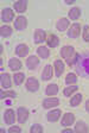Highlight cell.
Wrapping results in <instances>:
<instances>
[{"mask_svg":"<svg viewBox=\"0 0 89 133\" xmlns=\"http://www.w3.org/2000/svg\"><path fill=\"white\" fill-rule=\"evenodd\" d=\"M61 114H62L61 109H53V111L49 112L46 114V119H47V121H50V122H56V121H58Z\"/></svg>","mask_w":89,"mask_h":133,"instance_id":"14","label":"cell"},{"mask_svg":"<svg viewBox=\"0 0 89 133\" xmlns=\"http://www.w3.org/2000/svg\"><path fill=\"white\" fill-rule=\"evenodd\" d=\"M9 132L10 133H20L22 130H20L19 126H12V127L9 128Z\"/></svg>","mask_w":89,"mask_h":133,"instance_id":"34","label":"cell"},{"mask_svg":"<svg viewBox=\"0 0 89 133\" xmlns=\"http://www.w3.org/2000/svg\"><path fill=\"white\" fill-rule=\"evenodd\" d=\"M74 122H75V115L72 113H65L63 115V118H62L61 125L63 127H70Z\"/></svg>","mask_w":89,"mask_h":133,"instance_id":"3","label":"cell"},{"mask_svg":"<svg viewBox=\"0 0 89 133\" xmlns=\"http://www.w3.org/2000/svg\"><path fill=\"white\" fill-rule=\"evenodd\" d=\"M46 43L49 48H56L59 44V38L56 36L55 33H49V36L46 37Z\"/></svg>","mask_w":89,"mask_h":133,"instance_id":"13","label":"cell"},{"mask_svg":"<svg viewBox=\"0 0 89 133\" xmlns=\"http://www.w3.org/2000/svg\"><path fill=\"white\" fill-rule=\"evenodd\" d=\"M0 35H1V37L3 38H6V37H10L12 35V29L10 28V26H1V29H0Z\"/></svg>","mask_w":89,"mask_h":133,"instance_id":"28","label":"cell"},{"mask_svg":"<svg viewBox=\"0 0 89 133\" xmlns=\"http://www.w3.org/2000/svg\"><path fill=\"white\" fill-rule=\"evenodd\" d=\"M82 94L81 93H78V94L74 95V96L70 99V106H72V107H76V106L80 105V102L82 101Z\"/></svg>","mask_w":89,"mask_h":133,"instance_id":"26","label":"cell"},{"mask_svg":"<svg viewBox=\"0 0 89 133\" xmlns=\"http://www.w3.org/2000/svg\"><path fill=\"white\" fill-rule=\"evenodd\" d=\"M13 80L17 86H20V84L24 82V80H25V74H24V72H17V74L13 76Z\"/></svg>","mask_w":89,"mask_h":133,"instance_id":"27","label":"cell"},{"mask_svg":"<svg viewBox=\"0 0 89 133\" xmlns=\"http://www.w3.org/2000/svg\"><path fill=\"white\" fill-rule=\"evenodd\" d=\"M67 4H68V5H71V4H74V0H70V1H69V0H68V1H67Z\"/></svg>","mask_w":89,"mask_h":133,"instance_id":"37","label":"cell"},{"mask_svg":"<svg viewBox=\"0 0 89 133\" xmlns=\"http://www.w3.org/2000/svg\"><path fill=\"white\" fill-rule=\"evenodd\" d=\"M53 68H55L56 77H59L64 71V63L61 61V59H56L55 63H53Z\"/></svg>","mask_w":89,"mask_h":133,"instance_id":"17","label":"cell"},{"mask_svg":"<svg viewBox=\"0 0 89 133\" xmlns=\"http://www.w3.org/2000/svg\"><path fill=\"white\" fill-rule=\"evenodd\" d=\"M77 89H78L77 86H68L67 88L63 90V94L65 95V96H70V95H72V93H75Z\"/></svg>","mask_w":89,"mask_h":133,"instance_id":"30","label":"cell"},{"mask_svg":"<svg viewBox=\"0 0 89 133\" xmlns=\"http://www.w3.org/2000/svg\"><path fill=\"white\" fill-rule=\"evenodd\" d=\"M75 66L77 72L82 74L83 76H89V52L88 54H77L75 59Z\"/></svg>","mask_w":89,"mask_h":133,"instance_id":"1","label":"cell"},{"mask_svg":"<svg viewBox=\"0 0 89 133\" xmlns=\"http://www.w3.org/2000/svg\"><path fill=\"white\" fill-rule=\"evenodd\" d=\"M76 82H77V76L74 72H69L65 77V83L67 84H75Z\"/></svg>","mask_w":89,"mask_h":133,"instance_id":"29","label":"cell"},{"mask_svg":"<svg viewBox=\"0 0 89 133\" xmlns=\"http://www.w3.org/2000/svg\"><path fill=\"white\" fill-rule=\"evenodd\" d=\"M75 132H78V133H87L89 132V127L84 124L83 121H78L77 124L75 125Z\"/></svg>","mask_w":89,"mask_h":133,"instance_id":"23","label":"cell"},{"mask_svg":"<svg viewBox=\"0 0 89 133\" xmlns=\"http://www.w3.org/2000/svg\"><path fill=\"white\" fill-rule=\"evenodd\" d=\"M52 72H53V68L51 64H46L42 72V80L43 81H47L52 77Z\"/></svg>","mask_w":89,"mask_h":133,"instance_id":"15","label":"cell"},{"mask_svg":"<svg viewBox=\"0 0 89 133\" xmlns=\"http://www.w3.org/2000/svg\"><path fill=\"white\" fill-rule=\"evenodd\" d=\"M9 66L12 70L17 71V70H19L20 68H22V62H20L18 58H11L9 61Z\"/></svg>","mask_w":89,"mask_h":133,"instance_id":"22","label":"cell"},{"mask_svg":"<svg viewBox=\"0 0 89 133\" xmlns=\"http://www.w3.org/2000/svg\"><path fill=\"white\" fill-rule=\"evenodd\" d=\"M17 116H18V122L19 124H24L29 118V111L25 107H19L17 111Z\"/></svg>","mask_w":89,"mask_h":133,"instance_id":"9","label":"cell"},{"mask_svg":"<svg viewBox=\"0 0 89 133\" xmlns=\"http://www.w3.org/2000/svg\"><path fill=\"white\" fill-rule=\"evenodd\" d=\"M83 38L86 42H89V26L86 25L83 28Z\"/></svg>","mask_w":89,"mask_h":133,"instance_id":"33","label":"cell"},{"mask_svg":"<svg viewBox=\"0 0 89 133\" xmlns=\"http://www.w3.org/2000/svg\"><path fill=\"white\" fill-rule=\"evenodd\" d=\"M30 132L31 133H40V132H43V126H40V125H38V124L32 125L31 128H30Z\"/></svg>","mask_w":89,"mask_h":133,"instance_id":"32","label":"cell"},{"mask_svg":"<svg viewBox=\"0 0 89 133\" xmlns=\"http://www.w3.org/2000/svg\"><path fill=\"white\" fill-rule=\"evenodd\" d=\"M16 54L19 57H25L29 54V46L26 44H19L16 48Z\"/></svg>","mask_w":89,"mask_h":133,"instance_id":"18","label":"cell"},{"mask_svg":"<svg viewBox=\"0 0 89 133\" xmlns=\"http://www.w3.org/2000/svg\"><path fill=\"white\" fill-rule=\"evenodd\" d=\"M59 105V100L57 99V97H47V99H45L44 101H43V107L46 108V109H49V108H52V107H56V106Z\"/></svg>","mask_w":89,"mask_h":133,"instance_id":"11","label":"cell"},{"mask_svg":"<svg viewBox=\"0 0 89 133\" xmlns=\"http://www.w3.org/2000/svg\"><path fill=\"white\" fill-rule=\"evenodd\" d=\"M1 86H3L4 88H10V87L12 86L11 76H10L9 74H6V72L1 74Z\"/></svg>","mask_w":89,"mask_h":133,"instance_id":"20","label":"cell"},{"mask_svg":"<svg viewBox=\"0 0 89 133\" xmlns=\"http://www.w3.org/2000/svg\"><path fill=\"white\" fill-rule=\"evenodd\" d=\"M72 132V130H71V128H64V130H63V133H71Z\"/></svg>","mask_w":89,"mask_h":133,"instance_id":"35","label":"cell"},{"mask_svg":"<svg viewBox=\"0 0 89 133\" xmlns=\"http://www.w3.org/2000/svg\"><path fill=\"white\" fill-rule=\"evenodd\" d=\"M58 93V86L56 84V83H51L49 86L46 87L45 89V94L49 95V96H52V95H56Z\"/></svg>","mask_w":89,"mask_h":133,"instance_id":"21","label":"cell"},{"mask_svg":"<svg viewBox=\"0 0 89 133\" xmlns=\"http://www.w3.org/2000/svg\"><path fill=\"white\" fill-rule=\"evenodd\" d=\"M26 89H28L29 91H37L39 89V82L37 78L35 77H30L28 78V81H26Z\"/></svg>","mask_w":89,"mask_h":133,"instance_id":"7","label":"cell"},{"mask_svg":"<svg viewBox=\"0 0 89 133\" xmlns=\"http://www.w3.org/2000/svg\"><path fill=\"white\" fill-rule=\"evenodd\" d=\"M81 16V10L78 7H72L70 8V11H69V18L71 20H76L78 19Z\"/></svg>","mask_w":89,"mask_h":133,"instance_id":"24","label":"cell"},{"mask_svg":"<svg viewBox=\"0 0 89 133\" xmlns=\"http://www.w3.org/2000/svg\"><path fill=\"white\" fill-rule=\"evenodd\" d=\"M37 54L39 55V57L42 58H47L49 57V55H50V51H49V48L46 46H39L38 49H37Z\"/></svg>","mask_w":89,"mask_h":133,"instance_id":"25","label":"cell"},{"mask_svg":"<svg viewBox=\"0 0 89 133\" xmlns=\"http://www.w3.org/2000/svg\"><path fill=\"white\" fill-rule=\"evenodd\" d=\"M80 33H81V25L78 23H75V24H72L70 26L69 31H68V37L75 39L80 36Z\"/></svg>","mask_w":89,"mask_h":133,"instance_id":"4","label":"cell"},{"mask_svg":"<svg viewBox=\"0 0 89 133\" xmlns=\"http://www.w3.org/2000/svg\"><path fill=\"white\" fill-rule=\"evenodd\" d=\"M68 26H69V19H67V18H61V19L57 22V24H56L57 30L61 31V32L67 30Z\"/></svg>","mask_w":89,"mask_h":133,"instance_id":"19","label":"cell"},{"mask_svg":"<svg viewBox=\"0 0 89 133\" xmlns=\"http://www.w3.org/2000/svg\"><path fill=\"white\" fill-rule=\"evenodd\" d=\"M39 64V58L37 57V56H30V57H28V59H26V66H28L29 70H33L36 69L37 66H38Z\"/></svg>","mask_w":89,"mask_h":133,"instance_id":"12","label":"cell"},{"mask_svg":"<svg viewBox=\"0 0 89 133\" xmlns=\"http://www.w3.org/2000/svg\"><path fill=\"white\" fill-rule=\"evenodd\" d=\"M26 26H28V20H26L25 17L19 16L17 19L14 20V28L17 29L18 31H23L25 30Z\"/></svg>","mask_w":89,"mask_h":133,"instance_id":"8","label":"cell"},{"mask_svg":"<svg viewBox=\"0 0 89 133\" xmlns=\"http://www.w3.org/2000/svg\"><path fill=\"white\" fill-rule=\"evenodd\" d=\"M14 10L19 13H23V12L26 11V7H28V1L26 0H19V1H16L13 4Z\"/></svg>","mask_w":89,"mask_h":133,"instance_id":"16","label":"cell"},{"mask_svg":"<svg viewBox=\"0 0 89 133\" xmlns=\"http://www.w3.org/2000/svg\"><path fill=\"white\" fill-rule=\"evenodd\" d=\"M76 55L77 54H75V49L71 45H65V46H63L61 49V56L65 59L68 65H74L76 59Z\"/></svg>","mask_w":89,"mask_h":133,"instance_id":"2","label":"cell"},{"mask_svg":"<svg viewBox=\"0 0 89 133\" xmlns=\"http://www.w3.org/2000/svg\"><path fill=\"white\" fill-rule=\"evenodd\" d=\"M16 120V113L13 109H6L4 113V121L7 125H13Z\"/></svg>","mask_w":89,"mask_h":133,"instance_id":"10","label":"cell"},{"mask_svg":"<svg viewBox=\"0 0 89 133\" xmlns=\"http://www.w3.org/2000/svg\"><path fill=\"white\" fill-rule=\"evenodd\" d=\"M86 109H87V112H89V100H87V102H86Z\"/></svg>","mask_w":89,"mask_h":133,"instance_id":"36","label":"cell"},{"mask_svg":"<svg viewBox=\"0 0 89 133\" xmlns=\"http://www.w3.org/2000/svg\"><path fill=\"white\" fill-rule=\"evenodd\" d=\"M0 95H1V99H6V97H12V99H14V97H17V93L16 91H1L0 93Z\"/></svg>","mask_w":89,"mask_h":133,"instance_id":"31","label":"cell"},{"mask_svg":"<svg viewBox=\"0 0 89 133\" xmlns=\"http://www.w3.org/2000/svg\"><path fill=\"white\" fill-rule=\"evenodd\" d=\"M33 41L36 44H40L43 42L46 41V32L42 29H38V30L35 31V35H33Z\"/></svg>","mask_w":89,"mask_h":133,"instance_id":"6","label":"cell"},{"mask_svg":"<svg viewBox=\"0 0 89 133\" xmlns=\"http://www.w3.org/2000/svg\"><path fill=\"white\" fill-rule=\"evenodd\" d=\"M14 18V12L13 10H11L10 7H6L3 10V12H1V20L5 23H10L12 22Z\"/></svg>","mask_w":89,"mask_h":133,"instance_id":"5","label":"cell"}]
</instances>
